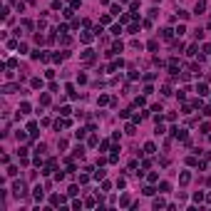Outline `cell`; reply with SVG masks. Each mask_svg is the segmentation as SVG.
<instances>
[{
	"label": "cell",
	"mask_w": 211,
	"mask_h": 211,
	"mask_svg": "<svg viewBox=\"0 0 211 211\" xmlns=\"http://www.w3.org/2000/svg\"><path fill=\"white\" fill-rule=\"evenodd\" d=\"M144 152H147V154H157V144H154V142H147V144H144Z\"/></svg>",
	"instance_id": "cell-9"
},
{
	"label": "cell",
	"mask_w": 211,
	"mask_h": 211,
	"mask_svg": "<svg viewBox=\"0 0 211 211\" xmlns=\"http://www.w3.org/2000/svg\"><path fill=\"white\" fill-rule=\"evenodd\" d=\"M95 179L102 181V179H105V169H97V172H95Z\"/></svg>",
	"instance_id": "cell-28"
},
{
	"label": "cell",
	"mask_w": 211,
	"mask_h": 211,
	"mask_svg": "<svg viewBox=\"0 0 211 211\" xmlns=\"http://www.w3.org/2000/svg\"><path fill=\"white\" fill-rule=\"evenodd\" d=\"M122 13V5H112V15H119Z\"/></svg>",
	"instance_id": "cell-36"
},
{
	"label": "cell",
	"mask_w": 211,
	"mask_h": 211,
	"mask_svg": "<svg viewBox=\"0 0 211 211\" xmlns=\"http://www.w3.org/2000/svg\"><path fill=\"white\" fill-rule=\"evenodd\" d=\"M174 33H176V30H169V28H164V30H162V37H164V40H169Z\"/></svg>",
	"instance_id": "cell-20"
},
{
	"label": "cell",
	"mask_w": 211,
	"mask_h": 211,
	"mask_svg": "<svg viewBox=\"0 0 211 211\" xmlns=\"http://www.w3.org/2000/svg\"><path fill=\"white\" fill-rule=\"evenodd\" d=\"M15 139H18V142H25L28 137H25V132H18V134H15Z\"/></svg>",
	"instance_id": "cell-40"
},
{
	"label": "cell",
	"mask_w": 211,
	"mask_h": 211,
	"mask_svg": "<svg viewBox=\"0 0 211 211\" xmlns=\"http://www.w3.org/2000/svg\"><path fill=\"white\" fill-rule=\"evenodd\" d=\"M147 179H149V181H152V184H154V181H159V174H157V172H152V174L147 176Z\"/></svg>",
	"instance_id": "cell-35"
},
{
	"label": "cell",
	"mask_w": 211,
	"mask_h": 211,
	"mask_svg": "<svg viewBox=\"0 0 211 211\" xmlns=\"http://www.w3.org/2000/svg\"><path fill=\"white\" fill-rule=\"evenodd\" d=\"M142 194H144V196H154V194H157V189H154V186H144V189H142Z\"/></svg>",
	"instance_id": "cell-13"
},
{
	"label": "cell",
	"mask_w": 211,
	"mask_h": 211,
	"mask_svg": "<svg viewBox=\"0 0 211 211\" xmlns=\"http://www.w3.org/2000/svg\"><path fill=\"white\" fill-rule=\"evenodd\" d=\"M119 52H122V42H114L112 50H109V55H119Z\"/></svg>",
	"instance_id": "cell-12"
},
{
	"label": "cell",
	"mask_w": 211,
	"mask_h": 211,
	"mask_svg": "<svg viewBox=\"0 0 211 211\" xmlns=\"http://www.w3.org/2000/svg\"><path fill=\"white\" fill-rule=\"evenodd\" d=\"M189 181H191V174H189V172H181V174H179V184H181V186H186Z\"/></svg>",
	"instance_id": "cell-5"
},
{
	"label": "cell",
	"mask_w": 211,
	"mask_h": 211,
	"mask_svg": "<svg viewBox=\"0 0 211 211\" xmlns=\"http://www.w3.org/2000/svg\"><path fill=\"white\" fill-rule=\"evenodd\" d=\"M109 33H112V35H119V33H122V25H112V30H109Z\"/></svg>",
	"instance_id": "cell-29"
},
{
	"label": "cell",
	"mask_w": 211,
	"mask_h": 211,
	"mask_svg": "<svg viewBox=\"0 0 211 211\" xmlns=\"http://www.w3.org/2000/svg\"><path fill=\"white\" fill-rule=\"evenodd\" d=\"M87 132H90V127H87V129H77V132H75V137H77V139H85V137H87Z\"/></svg>",
	"instance_id": "cell-18"
},
{
	"label": "cell",
	"mask_w": 211,
	"mask_h": 211,
	"mask_svg": "<svg viewBox=\"0 0 211 211\" xmlns=\"http://www.w3.org/2000/svg\"><path fill=\"white\" fill-rule=\"evenodd\" d=\"M40 105H50V95H42L40 97Z\"/></svg>",
	"instance_id": "cell-38"
},
{
	"label": "cell",
	"mask_w": 211,
	"mask_h": 211,
	"mask_svg": "<svg viewBox=\"0 0 211 211\" xmlns=\"http://www.w3.org/2000/svg\"><path fill=\"white\" fill-rule=\"evenodd\" d=\"M28 132H30V137H37V124H35V122L28 124Z\"/></svg>",
	"instance_id": "cell-15"
},
{
	"label": "cell",
	"mask_w": 211,
	"mask_h": 211,
	"mask_svg": "<svg viewBox=\"0 0 211 211\" xmlns=\"http://www.w3.org/2000/svg\"><path fill=\"white\" fill-rule=\"evenodd\" d=\"M152 206H154V209H164V206H167V201H164V199H154V201H152Z\"/></svg>",
	"instance_id": "cell-14"
},
{
	"label": "cell",
	"mask_w": 211,
	"mask_h": 211,
	"mask_svg": "<svg viewBox=\"0 0 211 211\" xmlns=\"http://www.w3.org/2000/svg\"><path fill=\"white\" fill-rule=\"evenodd\" d=\"M204 10H206V0H196V5H194V13H196V15H201Z\"/></svg>",
	"instance_id": "cell-4"
},
{
	"label": "cell",
	"mask_w": 211,
	"mask_h": 211,
	"mask_svg": "<svg viewBox=\"0 0 211 211\" xmlns=\"http://www.w3.org/2000/svg\"><path fill=\"white\" fill-rule=\"evenodd\" d=\"M134 124H137V122H127V124H124V132H127V134H137V127H134Z\"/></svg>",
	"instance_id": "cell-8"
},
{
	"label": "cell",
	"mask_w": 211,
	"mask_h": 211,
	"mask_svg": "<svg viewBox=\"0 0 211 211\" xmlns=\"http://www.w3.org/2000/svg\"><path fill=\"white\" fill-rule=\"evenodd\" d=\"M129 33H132V35H134V33H139V25H137V23H132V25H129Z\"/></svg>",
	"instance_id": "cell-37"
},
{
	"label": "cell",
	"mask_w": 211,
	"mask_h": 211,
	"mask_svg": "<svg viewBox=\"0 0 211 211\" xmlns=\"http://www.w3.org/2000/svg\"><path fill=\"white\" fill-rule=\"evenodd\" d=\"M33 196H35V201H42V199H45V191H42V186H35V189H33Z\"/></svg>",
	"instance_id": "cell-6"
},
{
	"label": "cell",
	"mask_w": 211,
	"mask_h": 211,
	"mask_svg": "<svg viewBox=\"0 0 211 211\" xmlns=\"http://www.w3.org/2000/svg\"><path fill=\"white\" fill-rule=\"evenodd\" d=\"M157 47H159V42H157V40H149V42H147V50H149V52H154Z\"/></svg>",
	"instance_id": "cell-17"
},
{
	"label": "cell",
	"mask_w": 211,
	"mask_h": 211,
	"mask_svg": "<svg viewBox=\"0 0 211 211\" xmlns=\"http://www.w3.org/2000/svg\"><path fill=\"white\" fill-rule=\"evenodd\" d=\"M201 50H204V55H209V52H211V42H206V45H204Z\"/></svg>",
	"instance_id": "cell-41"
},
{
	"label": "cell",
	"mask_w": 211,
	"mask_h": 211,
	"mask_svg": "<svg viewBox=\"0 0 211 211\" xmlns=\"http://www.w3.org/2000/svg\"><path fill=\"white\" fill-rule=\"evenodd\" d=\"M20 112H23V114H28V112H30V105H28V102H23V105H20Z\"/></svg>",
	"instance_id": "cell-33"
},
{
	"label": "cell",
	"mask_w": 211,
	"mask_h": 211,
	"mask_svg": "<svg viewBox=\"0 0 211 211\" xmlns=\"http://www.w3.org/2000/svg\"><path fill=\"white\" fill-rule=\"evenodd\" d=\"M30 85H33V90H42V80H40V77H35Z\"/></svg>",
	"instance_id": "cell-21"
},
{
	"label": "cell",
	"mask_w": 211,
	"mask_h": 211,
	"mask_svg": "<svg viewBox=\"0 0 211 211\" xmlns=\"http://www.w3.org/2000/svg\"><path fill=\"white\" fill-rule=\"evenodd\" d=\"M20 90V82H8V85H3V95H13V92H18Z\"/></svg>",
	"instance_id": "cell-2"
},
{
	"label": "cell",
	"mask_w": 211,
	"mask_h": 211,
	"mask_svg": "<svg viewBox=\"0 0 211 211\" xmlns=\"http://www.w3.org/2000/svg\"><path fill=\"white\" fill-rule=\"evenodd\" d=\"M186 164H189V167H199V162H196V157H189V159H186Z\"/></svg>",
	"instance_id": "cell-30"
},
{
	"label": "cell",
	"mask_w": 211,
	"mask_h": 211,
	"mask_svg": "<svg viewBox=\"0 0 211 211\" xmlns=\"http://www.w3.org/2000/svg\"><path fill=\"white\" fill-rule=\"evenodd\" d=\"M8 176H18V167H8Z\"/></svg>",
	"instance_id": "cell-34"
},
{
	"label": "cell",
	"mask_w": 211,
	"mask_h": 211,
	"mask_svg": "<svg viewBox=\"0 0 211 211\" xmlns=\"http://www.w3.org/2000/svg\"><path fill=\"white\" fill-rule=\"evenodd\" d=\"M194 201H206V194H204V191H196V194H194Z\"/></svg>",
	"instance_id": "cell-22"
},
{
	"label": "cell",
	"mask_w": 211,
	"mask_h": 211,
	"mask_svg": "<svg viewBox=\"0 0 211 211\" xmlns=\"http://www.w3.org/2000/svg\"><path fill=\"white\" fill-rule=\"evenodd\" d=\"M82 60H85V62H92V60H95V52H92V50H85V52H82Z\"/></svg>",
	"instance_id": "cell-11"
},
{
	"label": "cell",
	"mask_w": 211,
	"mask_h": 211,
	"mask_svg": "<svg viewBox=\"0 0 211 211\" xmlns=\"http://www.w3.org/2000/svg\"><path fill=\"white\" fill-rule=\"evenodd\" d=\"M162 95H164V97H169V95H174V92H172V87H169V85H164V87H162Z\"/></svg>",
	"instance_id": "cell-24"
},
{
	"label": "cell",
	"mask_w": 211,
	"mask_h": 211,
	"mask_svg": "<svg viewBox=\"0 0 211 211\" xmlns=\"http://www.w3.org/2000/svg\"><path fill=\"white\" fill-rule=\"evenodd\" d=\"M196 92H199L201 97H206V95H209V87H206L204 82H199V85H196Z\"/></svg>",
	"instance_id": "cell-7"
},
{
	"label": "cell",
	"mask_w": 211,
	"mask_h": 211,
	"mask_svg": "<svg viewBox=\"0 0 211 211\" xmlns=\"http://www.w3.org/2000/svg\"><path fill=\"white\" fill-rule=\"evenodd\" d=\"M119 206H132V201H129V196H122V199H119Z\"/></svg>",
	"instance_id": "cell-25"
},
{
	"label": "cell",
	"mask_w": 211,
	"mask_h": 211,
	"mask_svg": "<svg viewBox=\"0 0 211 211\" xmlns=\"http://www.w3.org/2000/svg\"><path fill=\"white\" fill-rule=\"evenodd\" d=\"M201 132H204V134H209V132H211V124H209V122H201Z\"/></svg>",
	"instance_id": "cell-26"
},
{
	"label": "cell",
	"mask_w": 211,
	"mask_h": 211,
	"mask_svg": "<svg viewBox=\"0 0 211 211\" xmlns=\"http://www.w3.org/2000/svg\"><path fill=\"white\" fill-rule=\"evenodd\" d=\"M172 137H174V139L186 142V129H181V127H172Z\"/></svg>",
	"instance_id": "cell-3"
},
{
	"label": "cell",
	"mask_w": 211,
	"mask_h": 211,
	"mask_svg": "<svg viewBox=\"0 0 211 211\" xmlns=\"http://www.w3.org/2000/svg\"><path fill=\"white\" fill-rule=\"evenodd\" d=\"M82 42H92V33L85 30V33H82Z\"/></svg>",
	"instance_id": "cell-27"
},
{
	"label": "cell",
	"mask_w": 211,
	"mask_h": 211,
	"mask_svg": "<svg viewBox=\"0 0 211 211\" xmlns=\"http://www.w3.org/2000/svg\"><path fill=\"white\" fill-rule=\"evenodd\" d=\"M82 154H85V147H82V144H77V147H75V152H72V157H75V159H82Z\"/></svg>",
	"instance_id": "cell-10"
},
{
	"label": "cell",
	"mask_w": 211,
	"mask_h": 211,
	"mask_svg": "<svg viewBox=\"0 0 211 211\" xmlns=\"http://www.w3.org/2000/svg\"><path fill=\"white\" fill-rule=\"evenodd\" d=\"M109 102H112V100H109V97H107V95H102V97H97V105H100V107H105V105H109Z\"/></svg>",
	"instance_id": "cell-16"
},
{
	"label": "cell",
	"mask_w": 211,
	"mask_h": 211,
	"mask_svg": "<svg viewBox=\"0 0 211 211\" xmlns=\"http://www.w3.org/2000/svg\"><path fill=\"white\" fill-rule=\"evenodd\" d=\"M67 194H70V196H77V194H80V186H75V184H72L70 189H67Z\"/></svg>",
	"instance_id": "cell-23"
},
{
	"label": "cell",
	"mask_w": 211,
	"mask_h": 211,
	"mask_svg": "<svg viewBox=\"0 0 211 211\" xmlns=\"http://www.w3.org/2000/svg\"><path fill=\"white\" fill-rule=\"evenodd\" d=\"M87 144H90V147H100V137H97V134H92V137H90V142H87Z\"/></svg>",
	"instance_id": "cell-19"
},
{
	"label": "cell",
	"mask_w": 211,
	"mask_h": 211,
	"mask_svg": "<svg viewBox=\"0 0 211 211\" xmlns=\"http://www.w3.org/2000/svg\"><path fill=\"white\" fill-rule=\"evenodd\" d=\"M85 206H90V209H92V206H97V201H95V199H85Z\"/></svg>",
	"instance_id": "cell-39"
},
{
	"label": "cell",
	"mask_w": 211,
	"mask_h": 211,
	"mask_svg": "<svg viewBox=\"0 0 211 211\" xmlns=\"http://www.w3.org/2000/svg\"><path fill=\"white\" fill-rule=\"evenodd\" d=\"M60 114H62V117H70L72 109H70V107H62V109H60Z\"/></svg>",
	"instance_id": "cell-32"
},
{
	"label": "cell",
	"mask_w": 211,
	"mask_h": 211,
	"mask_svg": "<svg viewBox=\"0 0 211 211\" xmlns=\"http://www.w3.org/2000/svg\"><path fill=\"white\" fill-rule=\"evenodd\" d=\"M159 189H162V191H169V189H172V184H169V181H162V184H159Z\"/></svg>",
	"instance_id": "cell-31"
},
{
	"label": "cell",
	"mask_w": 211,
	"mask_h": 211,
	"mask_svg": "<svg viewBox=\"0 0 211 211\" xmlns=\"http://www.w3.org/2000/svg\"><path fill=\"white\" fill-rule=\"evenodd\" d=\"M13 194H15L18 199H20V196H28V184H25V181H15V184H13Z\"/></svg>",
	"instance_id": "cell-1"
},
{
	"label": "cell",
	"mask_w": 211,
	"mask_h": 211,
	"mask_svg": "<svg viewBox=\"0 0 211 211\" xmlns=\"http://www.w3.org/2000/svg\"><path fill=\"white\" fill-rule=\"evenodd\" d=\"M8 3H15V0H8Z\"/></svg>",
	"instance_id": "cell-42"
}]
</instances>
